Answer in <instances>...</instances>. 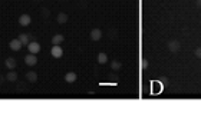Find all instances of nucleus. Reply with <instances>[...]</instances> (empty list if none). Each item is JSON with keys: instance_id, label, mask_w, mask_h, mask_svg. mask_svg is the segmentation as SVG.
<instances>
[{"instance_id": "nucleus-1", "label": "nucleus", "mask_w": 201, "mask_h": 113, "mask_svg": "<svg viewBox=\"0 0 201 113\" xmlns=\"http://www.w3.org/2000/svg\"><path fill=\"white\" fill-rule=\"evenodd\" d=\"M162 92V83L155 80L151 83V94H160Z\"/></svg>"}, {"instance_id": "nucleus-2", "label": "nucleus", "mask_w": 201, "mask_h": 113, "mask_svg": "<svg viewBox=\"0 0 201 113\" xmlns=\"http://www.w3.org/2000/svg\"><path fill=\"white\" fill-rule=\"evenodd\" d=\"M27 49H29V53H32V54H37V53L40 52V45H39L37 41H29Z\"/></svg>"}, {"instance_id": "nucleus-3", "label": "nucleus", "mask_w": 201, "mask_h": 113, "mask_svg": "<svg viewBox=\"0 0 201 113\" xmlns=\"http://www.w3.org/2000/svg\"><path fill=\"white\" fill-rule=\"evenodd\" d=\"M50 54L55 59H59V57L63 56V50H62V47H59V45H53L52 50H50Z\"/></svg>"}, {"instance_id": "nucleus-4", "label": "nucleus", "mask_w": 201, "mask_h": 113, "mask_svg": "<svg viewBox=\"0 0 201 113\" xmlns=\"http://www.w3.org/2000/svg\"><path fill=\"white\" fill-rule=\"evenodd\" d=\"M30 22H32V17L27 13H25V15H22L19 17V24H22V26H29Z\"/></svg>"}, {"instance_id": "nucleus-5", "label": "nucleus", "mask_w": 201, "mask_h": 113, "mask_svg": "<svg viewBox=\"0 0 201 113\" xmlns=\"http://www.w3.org/2000/svg\"><path fill=\"white\" fill-rule=\"evenodd\" d=\"M25 63L27 64V66H35V64L37 63V57L36 54H32V53H29L26 57H25Z\"/></svg>"}, {"instance_id": "nucleus-6", "label": "nucleus", "mask_w": 201, "mask_h": 113, "mask_svg": "<svg viewBox=\"0 0 201 113\" xmlns=\"http://www.w3.org/2000/svg\"><path fill=\"white\" fill-rule=\"evenodd\" d=\"M9 46H10V49L15 50V52H17V50L22 49V43H20V40H19V39H13V40H10Z\"/></svg>"}, {"instance_id": "nucleus-7", "label": "nucleus", "mask_w": 201, "mask_h": 113, "mask_svg": "<svg viewBox=\"0 0 201 113\" xmlns=\"http://www.w3.org/2000/svg\"><path fill=\"white\" fill-rule=\"evenodd\" d=\"M168 47H170V50H171L172 53H175L181 49V45H180L178 40H171L170 43H168Z\"/></svg>"}, {"instance_id": "nucleus-8", "label": "nucleus", "mask_w": 201, "mask_h": 113, "mask_svg": "<svg viewBox=\"0 0 201 113\" xmlns=\"http://www.w3.org/2000/svg\"><path fill=\"white\" fill-rule=\"evenodd\" d=\"M100 37H102V32H100L99 29H92V30H91V39H92L93 41H98Z\"/></svg>"}, {"instance_id": "nucleus-9", "label": "nucleus", "mask_w": 201, "mask_h": 113, "mask_svg": "<svg viewBox=\"0 0 201 113\" xmlns=\"http://www.w3.org/2000/svg\"><path fill=\"white\" fill-rule=\"evenodd\" d=\"M76 79H78V76H76V73H75V72H69V73H66V75H65V82H68V83L76 82Z\"/></svg>"}, {"instance_id": "nucleus-10", "label": "nucleus", "mask_w": 201, "mask_h": 113, "mask_svg": "<svg viewBox=\"0 0 201 113\" xmlns=\"http://www.w3.org/2000/svg\"><path fill=\"white\" fill-rule=\"evenodd\" d=\"M4 64H6V67H7L9 70H13V69L16 67V60L13 57H7L6 62H4Z\"/></svg>"}, {"instance_id": "nucleus-11", "label": "nucleus", "mask_w": 201, "mask_h": 113, "mask_svg": "<svg viewBox=\"0 0 201 113\" xmlns=\"http://www.w3.org/2000/svg\"><path fill=\"white\" fill-rule=\"evenodd\" d=\"M26 79H27V82H32V83L37 82V73L33 72V70H30V72L26 73Z\"/></svg>"}, {"instance_id": "nucleus-12", "label": "nucleus", "mask_w": 201, "mask_h": 113, "mask_svg": "<svg viewBox=\"0 0 201 113\" xmlns=\"http://www.w3.org/2000/svg\"><path fill=\"white\" fill-rule=\"evenodd\" d=\"M56 22L59 23V24H65V23H68V15L66 13H59V15L56 16Z\"/></svg>"}, {"instance_id": "nucleus-13", "label": "nucleus", "mask_w": 201, "mask_h": 113, "mask_svg": "<svg viewBox=\"0 0 201 113\" xmlns=\"http://www.w3.org/2000/svg\"><path fill=\"white\" fill-rule=\"evenodd\" d=\"M6 79H7L9 82H16V80H17V73H16L15 70H9V73L6 75Z\"/></svg>"}, {"instance_id": "nucleus-14", "label": "nucleus", "mask_w": 201, "mask_h": 113, "mask_svg": "<svg viewBox=\"0 0 201 113\" xmlns=\"http://www.w3.org/2000/svg\"><path fill=\"white\" fill-rule=\"evenodd\" d=\"M19 40H20V43H22V46H27L29 45V36H27V34H19Z\"/></svg>"}, {"instance_id": "nucleus-15", "label": "nucleus", "mask_w": 201, "mask_h": 113, "mask_svg": "<svg viewBox=\"0 0 201 113\" xmlns=\"http://www.w3.org/2000/svg\"><path fill=\"white\" fill-rule=\"evenodd\" d=\"M63 40H65V37L62 36V34H55V36L52 37V43H53V45H60Z\"/></svg>"}, {"instance_id": "nucleus-16", "label": "nucleus", "mask_w": 201, "mask_h": 113, "mask_svg": "<svg viewBox=\"0 0 201 113\" xmlns=\"http://www.w3.org/2000/svg\"><path fill=\"white\" fill-rule=\"evenodd\" d=\"M106 62H108V54H106V53H99V54H98V63L105 64Z\"/></svg>"}, {"instance_id": "nucleus-17", "label": "nucleus", "mask_w": 201, "mask_h": 113, "mask_svg": "<svg viewBox=\"0 0 201 113\" xmlns=\"http://www.w3.org/2000/svg\"><path fill=\"white\" fill-rule=\"evenodd\" d=\"M121 67H122V63H121V62H118V60H114L111 63V69H112V70H115V72H118Z\"/></svg>"}, {"instance_id": "nucleus-18", "label": "nucleus", "mask_w": 201, "mask_h": 113, "mask_svg": "<svg viewBox=\"0 0 201 113\" xmlns=\"http://www.w3.org/2000/svg\"><path fill=\"white\" fill-rule=\"evenodd\" d=\"M141 64H142V69H144V70H145V69H148V60H147V59H142V62H141Z\"/></svg>"}, {"instance_id": "nucleus-19", "label": "nucleus", "mask_w": 201, "mask_h": 113, "mask_svg": "<svg viewBox=\"0 0 201 113\" xmlns=\"http://www.w3.org/2000/svg\"><path fill=\"white\" fill-rule=\"evenodd\" d=\"M194 54H195L198 59H201V47H197V49H195V52H194Z\"/></svg>"}, {"instance_id": "nucleus-20", "label": "nucleus", "mask_w": 201, "mask_h": 113, "mask_svg": "<svg viewBox=\"0 0 201 113\" xmlns=\"http://www.w3.org/2000/svg\"><path fill=\"white\" fill-rule=\"evenodd\" d=\"M161 83H162V86H167V85H168V79H167V77H162Z\"/></svg>"}, {"instance_id": "nucleus-21", "label": "nucleus", "mask_w": 201, "mask_h": 113, "mask_svg": "<svg viewBox=\"0 0 201 113\" xmlns=\"http://www.w3.org/2000/svg\"><path fill=\"white\" fill-rule=\"evenodd\" d=\"M197 4H198V6H200V7H201V0H197Z\"/></svg>"}]
</instances>
